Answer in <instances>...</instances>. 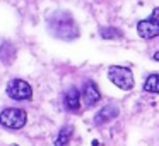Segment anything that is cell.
I'll list each match as a JSON object with an SVG mask.
<instances>
[{
	"label": "cell",
	"instance_id": "12",
	"mask_svg": "<svg viewBox=\"0 0 159 146\" xmlns=\"http://www.w3.org/2000/svg\"><path fill=\"white\" fill-rule=\"evenodd\" d=\"M99 35H101V38H104V40H116V38H121L123 33L118 28H101Z\"/></svg>",
	"mask_w": 159,
	"mask_h": 146
},
{
	"label": "cell",
	"instance_id": "8",
	"mask_svg": "<svg viewBox=\"0 0 159 146\" xmlns=\"http://www.w3.org/2000/svg\"><path fill=\"white\" fill-rule=\"evenodd\" d=\"M80 98H82V95H80V91L77 90L75 86L69 88V90L65 91V96H63L65 108L69 112H77L80 108Z\"/></svg>",
	"mask_w": 159,
	"mask_h": 146
},
{
	"label": "cell",
	"instance_id": "1",
	"mask_svg": "<svg viewBox=\"0 0 159 146\" xmlns=\"http://www.w3.org/2000/svg\"><path fill=\"white\" fill-rule=\"evenodd\" d=\"M48 29L55 38L72 41L79 38V26L75 19L65 11H57L48 17Z\"/></svg>",
	"mask_w": 159,
	"mask_h": 146
},
{
	"label": "cell",
	"instance_id": "5",
	"mask_svg": "<svg viewBox=\"0 0 159 146\" xmlns=\"http://www.w3.org/2000/svg\"><path fill=\"white\" fill-rule=\"evenodd\" d=\"M7 96L12 98V100H29L33 96V88L28 81L19 79V77H14L7 83Z\"/></svg>",
	"mask_w": 159,
	"mask_h": 146
},
{
	"label": "cell",
	"instance_id": "11",
	"mask_svg": "<svg viewBox=\"0 0 159 146\" xmlns=\"http://www.w3.org/2000/svg\"><path fill=\"white\" fill-rule=\"evenodd\" d=\"M145 93H157L159 95V74H151L144 83Z\"/></svg>",
	"mask_w": 159,
	"mask_h": 146
},
{
	"label": "cell",
	"instance_id": "6",
	"mask_svg": "<svg viewBox=\"0 0 159 146\" xmlns=\"http://www.w3.org/2000/svg\"><path fill=\"white\" fill-rule=\"evenodd\" d=\"M101 100V91L99 88L96 86L94 81H86L84 83V88H82V101L87 108L94 107L98 101Z\"/></svg>",
	"mask_w": 159,
	"mask_h": 146
},
{
	"label": "cell",
	"instance_id": "3",
	"mask_svg": "<svg viewBox=\"0 0 159 146\" xmlns=\"http://www.w3.org/2000/svg\"><path fill=\"white\" fill-rule=\"evenodd\" d=\"M28 122V114L22 108H4L0 112V125L5 129H22Z\"/></svg>",
	"mask_w": 159,
	"mask_h": 146
},
{
	"label": "cell",
	"instance_id": "9",
	"mask_svg": "<svg viewBox=\"0 0 159 146\" xmlns=\"http://www.w3.org/2000/svg\"><path fill=\"white\" fill-rule=\"evenodd\" d=\"M16 59V46L11 41H4L0 45V60L7 66H11Z\"/></svg>",
	"mask_w": 159,
	"mask_h": 146
},
{
	"label": "cell",
	"instance_id": "7",
	"mask_svg": "<svg viewBox=\"0 0 159 146\" xmlns=\"http://www.w3.org/2000/svg\"><path fill=\"white\" fill-rule=\"evenodd\" d=\"M118 114H120V108L113 103H108V105H104V107H101V110L94 115V124L104 125V124H108V122H111L113 119H116Z\"/></svg>",
	"mask_w": 159,
	"mask_h": 146
},
{
	"label": "cell",
	"instance_id": "14",
	"mask_svg": "<svg viewBox=\"0 0 159 146\" xmlns=\"http://www.w3.org/2000/svg\"><path fill=\"white\" fill-rule=\"evenodd\" d=\"M11 146H17V144H11Z\"/></svg>",
	"mask_w": 159,
	"mask_h": 146
},
{
	"label": "cell",
	"instance_id": "13",
	"mask_svg": "<svg viewBox=\"0 0 159 146\" xmlns=\"http://www.w3.org/2000/svg\"><path fill=\"white\" fill-rule=\"evenodd\" d=\"M152 59H154V60H156V62H159V52H156V53H154V55H152Z\"/></svg>",
	"mask_w": 159,
	"mask_h": 146
},
{
	"label": "cell",
	"instance_id": "4",
	"mask_svg": "<svg viewBox=\"0 0 159 146\" xmlns=\"http://www.w3.org/2000/svg\"><path fill=\"white\" fill-rule=\"evenodd\" d=\"M137 33L144 40H152L159 36V7L152 9L149 17L137 22Z\"/></svg>",
	"mask_w": 159,
	"mask_h": 146
},
{
	"label": "cell",
	"instance_id": "10",
	"mask_svg": "<svg viewBox=\"0 0 159 146\" xmlns=\"http://www.w3.org/2000/svg\"><path fill=\"white\" fill-rule=\"evenodd\" d=\"M72 136H74V127L72 125H63V127L60 129L57 139H55V146H69Z\"/></svg>",
	"mask_w": 159,
	"mask_h": 146
},
{
	"label": "cell",
	"instance_id": "2",
	"mask_svg": "<svg viewBox=\"0 0 159 146\" xmlns=\"http://www.w3.org/2000/svg\"><path fill=\"white\" fill-rule=\"evenodd\" d=\"M108 77H110L111 83H113L115 86H118L120 90H123V91L134 90L135 79H134V72H132L130 67L110 66L108 67Z\"/></svg>",
	"mask_w": 159,
	"mask_h": 146
}]
</instances>
